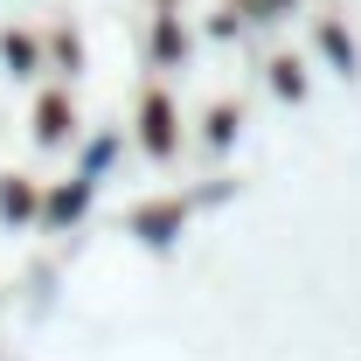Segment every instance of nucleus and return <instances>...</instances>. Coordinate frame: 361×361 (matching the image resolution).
I'll list each match as a JSON object with an SVG mask.
<instances>
[{
    "instance_id": "1",
    "label": "nucleus",
    "mask_w": 361,
    "mask_h": 361,
    "mask_svg": "<svg viewBox=\"0 0 361 361\" xmlns=\"http://www.w3.org/2000/svg\"><path fill=\"white\" fill-rule=\"evenodd\" d=\"M326 7L334 0H0V77L35 84L97 63L167 77L223 42H264Z\"/></svg>"
}]
</instances>
